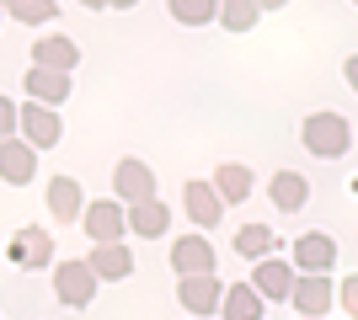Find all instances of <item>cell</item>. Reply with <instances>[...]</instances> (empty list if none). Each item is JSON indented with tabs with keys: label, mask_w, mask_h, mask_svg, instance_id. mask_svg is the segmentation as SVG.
Returning a JSON list of instances; mask_svg holds the SVG:
<instances>
[{
	"label": "cell",
	"mask_w": 358,
	"mask_h": 320,
	"mask_svg": "<svg viewBox=\"0 0 358 320\" xmlns=\"http://www.w3.org/2000/svg\"><path fill=\"white\" fill-rule=\"evenodd\" d=\"M299 144L310 155H321V160H337L353 144V128H348L343 112H310V118L299 123Z\"/></svg>",
	"instance_id": "1"
},
{
	"label": "cell",
	"mask_w": 358,
	"mask_h": 320,
	"mask_svg": "<svg viewBox=\"0 0 358 320\" xmlns=\"http://www.w3.org/2000/svg\"><path fill=\"white\" fill-rule=\"evenodd\" d=\"M80 229L91 235V245H118L123 235H129V208H123L118 198H96L80 213Z\"/></svg>",
	"instance_id": "2"
},
{
	"label": "cell",
	"mask_w": 358,
	"mask_h": 320,
	"mask_svg": "<svg viewBox=\"0 0 358 320\" xmlns=\"http://www.w3.org/2000/svg\"><path fill=\"white\" fill-rule=\"evenodd\" d=\"M6 261L22 267V273H38V267H54V235L43 224H22L6 245Z\"/></svg>",
	"instance_id": "3"
},
{
	"label": "cell",
	"mask_w": 358,
	"mask_h": 320,
	"mask_svg": "<svg viewBox=\"0 0 358 320\" xmlns=\"http://www.w3.org/2000/svg\"><path fill=\"white\" fill-rule=\"evenodd\" d=\"M96 283H102V277L91 273L86 257H80V261H59V267H54V294H59L64 310H86L91 299H96Z\"/></svg>",
	"instance_id": "4"
},
{
	"label": "cell",
	"mask_w": 358,
	"mask_h": 320,
	"mask_svg": "<svg viewBox=\"0 0 358 320\" xmlns=\"http://www.w3.org/2000/svg\"><path fill=\"white\" fill-rule=\"evenodd\" d=\"M113 198L123 203V208H134V203H155V171L145 166V160H118L113 166Z\"/></svg>",
	"instance_id": "5"
},
{
	"label": "cell",
	"mask_w": 358,
	"mask_h": 320,
	"mask_svg": "<svg viewBox=\"0 0 358 320\" xmlns=\"http://www.w3.org/2000/svg\"><path fill=\"white\" fill-rule=\"evenodd\" d=\"M289 305L299 310V320H327V310L337 305V283H331L327 273H315V277L299 273V277H294V294H289Z\"/></svg>",
	"instance_id": "6"
},
{
	"label": "cell",
	"mask_w": 358,
	"mask_h": 320,
	"mask_svg": "<svg viewBox=\"0 0 358 320\" xmlns=\"http://www.w3.org/2000/svg\"><path fill=\"white\" fill-rule=\"evenodd\" d=\"M22 139L32 150H54L64 139V118L54 107H38V102H22Z\"/></svg>",
	"instance_id": "7"
},
{
	"label": "cell",
	"mask_w": 358,
	"mask_h": 320,
	"mask_svg": "<svg viewBox=\"0 0 358 320\" xmlns=\"http://www.w3.org/2000/svg\"><path fill=\"white\" fill-rule=\"evenodd\" d=\"M220 299H224V283L214 273L203 277H177V305L187 315H220Z\"/></svg>",
	"instance_id": "8"
},
{
	"label": "cell",
	"mask_w": 358,
	"mask_h": 320,
	"mask_svg": "<svg viewBox=\"0 0 358 320\" xmlns=\"http://www.w3.org/2000/svg\"><path fill=\"white\" fill-rule=\"evenodd\" d=\"M331 267H337V241H331V235L310 229V235H299V241H294V273H305V277L327 273L331 277Z\"/></svg>",
	"instance_id": "9"
},
{
	"label": "cell",
	"mask_w": 358,
	"mask_h": 320,
	"mask_svg": "<svg viewBox=\"0 0 358 320\" xmlns=\"http://www.w3.org/2000/svg\"><path fill=\"white\" fill-rule=\"evenodd\" d=\"M182 208H187V219L198 224V235H209L224 219V203H220V192H214V182H182Z\"/></svg>",
	"instance_id": "10"
},
{
	"label": "cell",
	"mask_w": 358,
	"mask_h": 320,
	"mask_svg": "<svg viewBox=\"0 0 358 320\" xmlns=\"http://www.w3.org/2000/svg\"><path fill=\"white\" fill-rule=\"evenodd\" d=\"M294 261H278V257H268V261H252V289L268 299V305H278V299H289L294 294Z\"/></svg>",
	"instance_id": "11"
},
{
	"label": "cell",
	"mask_w": 358,
	"mask_h": 320,
	"mask_svg": "<svg viewBox=\"0 0 358 320\" xmlns=\"http://www.w3.org/2000/svg\"><path fill=\"white\" fill-rule=\"evenodd\" d=\"M171 267H177V277L214 273V245H209V235H182V241H171Z\"/></svg>",
	"instance_id": "12"
},
{
	"label": "cell",
	"mask_w": 358,
	"mask_h": 320,
	"mask_svg": "<svg viewBox=\"0 0 358 320\" xmlns=\"http://www.w3.org/2000/svg\"><path fill=\"white\" fill-rule=\"evenodd\" d=\"M32 176H38V150H32L27 139H6L0 144V182L27 187Z\"/></svg>",
	"instance_id": "13"
},
{
	"label": "cell",
	"mask_w": 358,
	"mask_h": 320,
	"mask_svg": "<svg viewBox=\"0 0 358 320\" xmlns=\"http://www.w3.org/2000/svg\"><path fill=\"white\" fill-rule=\"evenodd\" d=\"M22 91H27L38 107H54V112H59V107L70 102V75H59V70H38V64H32L27 80H22Z\"/></svg>",
	"instance_id": "14"
},
{
	"label": "cell",
	"mask_w": 358,
	"mask_h": 320,
	"mask_svg": "<svg viewBox=\"0 0 358 320\" xmlns=\"http://www.w3.org/2000/svg\"><path fill=\"white\" fill-rule=\"evenodd\" d=\"M43 203H48V213H54L59 224H80V213H86V198H80V182H75V176H54L48 192H43Z\"/></svg>",
	"instance_id": "15"
},
{
	"label": "cell",
	"mask_w": 358,
	"mask_h": 320,
	"mask_svg": "<svg viewBox=\"0 0 358 320\" xmlns=\"http://www.w3.org/2000/svg\"><path fill=\"white\" fill-rule=\"evenodd\" d=\"M32 64H38V70H59V75H70L75 64H80V48H75L64 32H48V38L32 43Z\"/></svg>",
	"instance_id": "16"
},
{
	"label": "cell",
	"mask_w": 358,
	"mask_h": 320,
	"mask_svg": "<svg viewBox=\"0 0 358 320\" xmlns=\"http://www.w3.org/2000/svg\"><path fill=\"white\" fill-rule=\"evenodd\" d=\"M91 273H96V277H102V283H123V277H129V273H134V251H129V245H91Z\"/></svg>",
	"instance_id": "17"
},
{
	"label": "cell",
	"mask_w": 358,
	"mask_h": 320,
	"mask_svg": "<svg viewBox=\"0 0 358 320\" xmlns=\"http://www.w3.org/2000/svg\"><path fill=\"white\" fill-rule=\"evenodd\" d=\"M166 229H171V208H166L161 198L129 208V235H134V241H161Z\"/></svg>",
	"instance_id": "18"
},
{
	"label": "cell",
	"mask_w": 358,
	"mask_h": 320,
	"mask_svg": "<svg viewBox=\"0 0 358 320\" xmlns=\"http://www.w3.org/2000/svg\"><path fill=\"white\" fill-rule=\"evenodd\" d=\"M268 198H273L278 213H299L305 203H310V182H305L299 171H278V176L268 182Z\"/></svg>",
	"instance_id": "19"
},
{
	"label": "cell",
	"mask_w": 358,
	"mask_h": 320,
	"mask_svg": "<svg viewBox=\"0 0 358 320\" xmlns=\"http://www.w3.org/2000/svg\"><path fill=\"white\" fill-rule=\"evenodd\" d=\"M236 257H246V261L278 257V229L273 224H241L236 229Z\"/></svg>",
	"instance_id": "20"
},
{
	"label": "cell",
	"mask_w": 358,
	"mask_h": 320,
	"mask_svg": "<svg viewBox=\"0 0 358 320\" xmlns=\"http://www.w3.org/2000/svg\"><path fill=\"white\" fill-rule=\"evenodd\" d=\"M262 310H268V299L252 289V283H230L220 299V315L224 320H262Z\"/></svg>",
	"instance_id": "21"
},
{
	"label": "cell",
	"mask_w": 358,
	"mask_h": 320,
	"mask_svg": "<svg viewBox=\"0 0 358 320\" xmlns=\"http://www.w3.org/2000/svg\"><path fill=\"white\" fill-rule=\"evenodd\" d=\"M214 192H220V203L224 208H230V203H246L257 192V176L246 166H230V160H224L220 171H214Z\"/></svg>",
	"instance_id": "22"
},
{
	"label": "cell",
	"mask_w": 358,
	"mask_h": 320,
	"mask_svg": "<svg viewBox=\"0 0 358 320\" xmlns=\"http://www.w3.org/2000/svg\"><path fill=\"white\" fill-rule=\"evenodd\" d=\"M262 22V6L257 0H220V27L224 32H252Z\"/></svg>",
	"instance_id": "23"
},
{
	"label": "cell",
	"mask_w": 358,
	"mask_h": 320,
	"mask_svg": "<svg viewBox=\"0 0 358 320\" xmlns=\"http://www.w3.org/2000/svg\"><path fill=\"white\" fill-rule=\"evenodd\" d=\"M166 11L182 27H209V22H220V0H166Z\"/></svg>",
	"instance_id": "24"
},
{
	"label": "cell",
	"mask_w": 358,
	"mask_h": 320,
	"mask_svg": "<svg viewBox=\"0 0 358 320\" xmlns=\"http://www.w3.org/2000/svg\"><path fill=\"white\" fill-rule=\"evenodd\" d=\"M0 11L16 16V22H27V27H43L48 16H54V0H0Z\"/></svg>",
	"instance_id": "25"
},
{
	"label": "cell",
	"mask_w": 358,
	"mask_h": 320,
	"mask_svg": "<svg viewBox=\"0 0 358 320\" xmlns=\"http://www.w3.org/2000/svg\"><path fill=\"white\" fill-rule=\"evenodd\" d=\"M16 134H22V107H16L11 96H0V144L16 139Z\"/></svg>",
	"instance_id": "26"
},
{
	"label": "cell",
	"mask_w": 358,
	"mask_h": 320,
	"mask_svg": "<svg viewBox=\"0 0 358 320\" xmlns=\"http://www.w3.org/2000/svg\"><path fill=\"white\" fill-rule=\"evenodd\" d=\"M337 305H343L348 315L358 320V273H353V277H343V283H337Z\"/></svg>",
	"instance_id": "27"
},
{
	"label": "cell",
	"mask_w": 358,
	"mask_h": 320,
	"mask_svg": "<svg viewBox=\"0 0 358 320\" xmlns=\"http://www.w3.org/2000/svg\"><path fill=\"white\" fill-rule=\"evenodd\" d=\"M343 75H348V86L358 91V54H348V59H343Z\"/></svg>",
	"instance_id": "28"
},
{
	"label": "cell",
	"mask_w": 358,
	"mask_h": 320,
	"mask_svg": "<svg viewBox=\"0 0 358 320\" xmlns=\"http://www.w3.org/2000/svg\"><path fill=\"white\" fill-rule=\"evenodd\" d=\"M107 6H113V11H134L139 0H107Z\"/></svg>",
	"instance_id": "29"
},
{
	"label": "cell",
	"mask_w": 358,
	"mask_h": 320,
	"mask_svg": "<svg viewBox=\"0 0 358 320\" xmlns=\"http://www.w3.org/2000/svg\"><path fill=\"white\" fill-rule=\"evenodd\" d=\"M257 6H262V11H278V6H289V0H257Z\"/></svg>",
	"instance_id": "30"
},
{
	"label": "cell",
	"mask_w": 358,
	"mask_h": 320,
	"mask_svg": "<svg viewBox=\"0 0 358 320\" xmlns=\"http://www.w3.org/2000/svg\"><path fill=\"white\" fill-rule=\"evenodd\" d=\"M80 6H86V11H107V0H80Z\"/></svg>",
	"instance_id": "31"
},
{
	"label": "cell",
	"mask_w": 358,
	"mask_h": 320,
	"mask_svg": "<svg viewBox=\"0 0 358 320\" xmlns=\"http://www.w3.org/2000/svg\"><path fill=\"white\" fill-rule=\"evenodd\" d=\"M0 27H6V11H0Z\"/></svg>",
	"instance_id": "32"
},
{
	"label": "cell",
	"mask_w": 358,
	"mask_h": 320,
	"mask_svg": "<svg viewBox=\"0 0 358 320\" xmlns=\"http://www.w3.org/2000/svg\"><path fill=\"white\" fill-rule=\"evenodd\" d=\"M353 6H358V0H353Z\"/></svg>",
	"instance_id": "33"
}]
</instances>
